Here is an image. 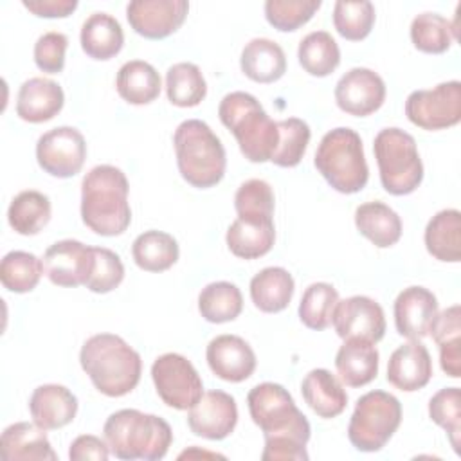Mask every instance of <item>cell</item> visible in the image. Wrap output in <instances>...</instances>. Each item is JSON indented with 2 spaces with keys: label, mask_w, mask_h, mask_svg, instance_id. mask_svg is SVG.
<instances>
[{
  "label": "cell",
  "mask_w": 461,
  "mask_h": 461,
  "mask_svg": "<svg viewBox=\"0 0 461 461\" xmlns=\"http://www.w3.org/2000/svg\"><path fill=\"white\" fill-rule=\"evenodd\" d=\"M331 322L340 339L357 337L376 344L385 335L384 310L367 295H351L339 301Z\"/></svg>",
  "instance_id": "obj_14"
},
{
  "label": "cell",
  "mask_w": 461,
  "mask_h": 461,
  "mask_svg": "<svg viewBox=\"0 0 461 461\" xmlns=\"http://www.w3.org/2000/svg\"><path fill=\"white\" fill-rule=\"evenodd\" d=\"M429 335L439 348V364L450 378L461 376V306L452 304L438 312Z\"/></svg>",
  "instance_id": "obj_32"
},
{
  "label": "cell",
  "mask_w": 461,
  "mask_h": 461,
  "mask_svg": "<svg viewBox=\"0 0 461 461\" xmlns=\"http://www.w3.org/2000/svg\"><path fill=\"white\" fill-rule=\"evenodd\" d=\"M375 18V5L369 0H339L333 5V25L337 32L349 41L367 38Z\"/></svg>",
  "instance_id": "obj_42"
},
{
  "label": "cell",
  "mask_w": 461,
  "mask_h": 461,
  "mask_svg": "<svg viewBox=\"0 0 461 461\" xmlns=\"http://www.w3.org/2000/svg\"><path fill=\"white\" fill-rule=\"evenodd\" d=\"M427 252L438 261H461V212L457 209H443L436 212L425 227Z\"/></svg>",
  "instance_id": "obj_30"
},
{
  "label": "cell",
  "mask_w": 461,
  "mask_h": 461,
  "mask_svg": "<svg viewBox=\"0 0 461 461\" xmlns=\"http://www.w3.org/2000/svg\"><path fill=\"white\" fill-rule=\"evenodd\" d=\"M339 292L330 283H312L299 303L301 322L315 331L326 330L331 324Z\"/></svg>",
  "instance_id": "obj_41"
},
{
  "label": "cell",
  "mask_w": 461,
  "mask_h": 461,
  "mask_svg": "<svg viewBox=\"0 0 461 461\" xmlns=\"http://www.w3.org/2000/svg\"><path fill=\"white\" fill-rule=\"evenodd\" d=\"M393 312L396 331L409 340H421L438 315V299L425 286H409L394 299Z\"/></svg>",
  "instance_id": "obj_19"
},
{
  "label": "cell",
  "mask_w": 461,
  "mask_h": 461,
  "mask_svg": "<svg viewBox=\"0 0 461 461\" xmlns=\"http://www.w3.org/2000/svg\"><path fill=\"white\" fill-rule=\"evenodd\" d=\"M209 369L230 384L245 382L256 371V353L250 344L238 335H218L205 349Z\"/></svg>",
  "instance_id": "obj_18"
},
{
  "label": "cell",
  "mask_w": 461,
  "mask_h": 461,
  "mask_svg": "<svg viewBox=\"0 0 461 461\" xmlns=\"http://www.w3.org/2000/svg\"><path fill=\"white\" fill-rule=\"evenodd\" d=\"M124 279V265L110 249L94 247V268L85 286L94 294H108Z\"/></svg>",
  "instance_id": "obj_47"
},
{
  "label": "cell",
  "mask_w": 461,
  "mask_h": 461,
  "mask_svg": "<svg viewBox=\"0 0 461 461\" xmlns=\"http://www.w3.org/2000/svg\"><path fill=\"white\" fill-rule=\"evenodd\" d=\"M79 41L88 58L106 61L121 52L124 45V32L119 20L112 14L94 13L83 22Z\"/></svg>",
  "instance_id": "obj_27"
},
{
  "label": "cell",
  "mask_w": 461,
  "mask_h": 461,
  "mask_svg": "<svg viewBox=\"0 0 461 461\" xmlns=\"http://www.w3.org/2000/svg\"><path fill=\"white\" fill-rule=\"evenodd\" d=\"M402 423L400 400L385 391H369L357 400L348 425V438L360 452H378Z\"/></svg>",
  "instance_id": "obj_9"
},
{
  "label": "cell",
  "mask_w": 461,
  "mask_h": 461,
  "mask_svg": "<svg viewBox=\"0 0 461 461\" xmlns=\"http://www.w3.org/2000/svg\"><path fill=\"white\" fill-rule=\"evenodd\" d=\"M166 94L171 104L191 108L203 101L207 83L198 65L189 61L175 63L166 72Z\"/></svg>",
  "instance_id": "obj_38"
},
{
  "label": "cell",
  "mask_w": 461,
  "mask_h": 461,
  "mask_svg": "<svg viewBox=\"0 0 461 461\" xmlns=\"http://www.w3.org/2000/svg\"><path fill=\"white\" fill-rule=\"evenodd\" d=\"M430 420L441 427L454 448L459 454V438H461V391L459 387L439 389L429 402Z\"/></svg>",
  "instance_id": "obj_44"
},
{
  "label": "cell",
  "mask_w": 461,
  "mask_h": 461,
  "mask_svg": "<svg viewBox=\"0 0 461 461\" xmlns=\"http://www.w3.org/2000/svg\"><path fill=\"white\" fill-rule=\"evenodd\" d=\"M301 394L308 407L324 420L337 418L348 405V393L340 380L331 375V371L322 367L312 369L304 376L301 384Z\"/></svg>",
  "instance_id": "obj_26"
},
{
  "label": "cell",
  "mask_w": 461,
  "mask_h": 461,
  "mask_svg": "<svg viewBox=\"0 0 461 461\" xmlns=\"http://www.w3.org/2000/svg\"><path fill=\"white\" fill-rule=\"evenodd\" d=\"M243 310L240 288L229 281L209 283L198 295V312L207 322L221 324L234 321Z\"/></svg>",
  "instance_id": "obj_37"
},
{
  "label": "cell",
  "mask_w": 461,
  "mask_h": 461,
  "mask_svg": "<svg viewBox=\"0 0 461 461\" xmlns=\"http://www.w3.org/2000/svg\"><path fill=\"white\" fill-rule=\"evenodd\" d=\"M252 421L265 436L263 461H306L310 421L297 409L292 394L279 384L263 382L247 394Z\"/></svg>",
  "instance_id": "obj_1"
},
{
  "label": "cell",
  "mask_w": 461,
  "mask_h": 461,
  "mask_svg": "<svg viewBox=\"0 0 461 461\" xmlns=\"http://www.w3.org/2000/svg\"><path fill=\"white\" fill-rule=\"evenodd\" d=\"M86 158V142L79 130L58 126L43 133L36 142V160L40 167L56 178L77 175Z\"/></svg>",
  "instance_id": "obj_12"
},
{
  "label": "cell",
  "mask_w": 461,
  "mask_h": 461,
  "mask_svg": "<svg viewBox=\"0 0 461 461\" xmlns=\"http://www.w3.org/2000/svg\"><path fill=\"white\" fill-rule=\"evenodd\" d=\"M229 250L241 259H258L268 254L276 241L274 218L238 216L227 229Z\"/></svg>",
  "instance_id": "obj_23"
},
{
  "label": "cell",
  "mask_w": 461,
  "mask_h": 461,
  "mask_svg": "<svg viewBox=\"0 0 461 461\" xmlns=\"http://www.w3.org/2000/svg\"><path fill=\"white\" fill-rule=\"evenodd\" d=\"M32 421L43 430H56L68 425L77 414L76 394L59 384L38 385L29 398Z\"/></svg>",
  "instance_id": "obj_21"
},
{
  "label": "cell",
  "mask_w": 461,
  "mask_h": 461,
  "mask_svg": "<svg viewBox=\"0 0 461 461\" xmlns=\"http://www.w3.org/2000/svg\"><path fill=\"white\" fill-rule=\"evenodd\" d=\"M117 94L130 104L140 106L153 103L162 88L160 74L142 59L126 61L115 77Z\"/></svg>",
  "instance_id": "obj_33"
},
{
  "label": "cell",
  "mask_w": 461,
  "mask_h": 461,
  "mask_svg": "<svg viewBox=\"0 0 461 461\" xmlns=\"http://www.w3.org/2000/svg\"><path fill=\"white\" fill-rule=\"evenodd\" d=\"M178 243L164 230H146L131 243V256L146 272H164L178 261Z\"/></svg>",
  "instance_id": "obj_34"
},
{
  "label": "cell",
  "mask_w": 461,
  "mask_h": 461,
  "mask_svg": "<svg viewBox=\"0 0 461 461\" xmlns=\"http://www.w3.org/2000/svg\"><path fill=\"white\" fill-rule=\"evenodd\" d=\"M68 38L63 32L50 31L41 34L34 43V63L41 72L58 74L65 67Z\"/></svg>",
  "instance_id": "obj_48"
},
{
  "label": "cell",
  "mask_w": 461,
  "mask_h": 461,
  "mask_svg": "<svg viewBox=\"0 0 461 461\" xmlns=\"http://www.w3.org/2000/svg\"><path fill=\"white\" fill-rule=\"evenodd\" d=\"M43 272V261L25 250H11L0 263V281L4 288L14 294H27L34 290Z\"/></svg>",
  "instance_id": "obj_39"
},
{
  "label": "cell",
  "mask_w": 461,
  "mask_h": 461,
  "mask_svg": "<svg viewBox=\"0 0 461 461\" xmlns=\"http://www.w3.org/2000/svg\"><path fill=\"white\" fill-rule=\"evenodd\" d=\"M187 11L185 0H133L126 5V18L137 34L164 40L180 29Z\"/></svg>",
  "instance_id": "obj_13"
},
{
  "label": "cell",
  "mask_w": 461,
  "mask_h": 461,
  "mask_svg": "<svg viewBox=\"0 0 461 461\" xmlns=\"http://www.w3.org/2000/svg\"><path fill=\"white\" fill-rule=\"evenodd\" d=\"M0 454L5 461H56L58 456L41 427L34 421H18L4 429Z\"/></svg>",
  "instance_id": "obj_24"
},
{
  "label": "cell",
  "mask_w": 461,
  "mask_h": 461,
  "mask_svg": "<svg viewBox=\"0 0 461 461\" xmlns=\"http://www.w3.org/2000/svg\"><path fill=\"white\" fill-rule=\"evenodd\" d=\"M176 166L182 178L198 189L216 185L227 167V155L218 135L200 119L180 122L173 135Z\"/></svg>",
  "instance_id": "obj_6"
},
{
  "label": "cell",
  "mask_w": 461,
  "mask_h": 461,
  "mask_svg": "<svg viewBox=\"0 0 461 461\" xmlns=\"http://www.w3.org/2000/svg\"><path fill=\"white\" fill-rule=\"evenodd\" d=\"M126 175L110 164L92 167L81 182V220L99 236H119L131 223Z\"/></svg>",
  "instance_id": "obj_2"
},
{
  "label": "cell",
  "mask_w": 461,
  "mask_h": 461,
  "mask_svg": "<svg viewBox=\"0 0 461 461\" xmlns=\"http://www.w3.org/2000/svg\"><path fill=\"white\" fill-rule=\"evenodd\" d=\"M321 5V0H267L265 18L274 29L292 32L310 22Z\"/></svg>",
  "instance_id": "obj_45"
},
{
  "label": "cell",
  "mask_w": 461,
  "mask_h": 461,
  "mask_svg": "<svg viewBox=\"0 0 461 461\" xmlns=\"http://www.w3.org/2000/svg\"><path fill=\"white\" fill-rule=\"evenodd\" d=\"M50 200L47 194L27 189L18 193L7 209V221L11 229L22 236L38 234L50 220Z\"/></svg>",
  "instance_id": "obj_35"
},
{
  "label": "cell",
  "mask_w": 461,
  "mask_h": 461,
  "mask_svg": "<svg viewBox=\"0 0 461 461\" xmlns=\"http://www.w3.org/2000/svg\"><path fill=\"white\" fill-rule=\"evenodd\" d=\"M45 276L56 286L85 285L94 268V247L77 240L52 243L43 254Z\"/></svg>",
  "instance_id": "obj_16"
},
{
  "label": "cell",
  "mask_w": 461,
  "mask_h": 461,
  "mask_svg": "<svg viewBox=\"0 0 461 461\" xmlns=\"http://www.w3.org/2000/svg\"><path fill=\"white\" fill-rule=\"evenodd\" d=\"M68 457L72 461H85V459L106 461L110 457V448L104 439L92 434H83L70 443Z\"/></svg>",
  "instance_id": "obj_49"
},
{
  "label": "cell",
  "mask_w": 461,
  "mask_h": 461,
  "mask_svg": "<svg viewBox=\"0 0 461 461\" xmlns=\"http://www.w3.org/2000/svg\"><path fill=\"white\" fill-rule=\"evenodd\" d=\"M238 423L236 400L220 389L202 394V398L189 409L187 425L194 436L220 441L225 439Z\"/></svg>",
  "instance_id": "obj_17"
},
{
  "label": "cell",
  "mask_w": 461,
  "mask_h": 461,
  "mask_svg": "<svg viewBox=\"0 0 461 461\" xmlns=\"http://www.w3.org/2000/svg\"><path fill=\"white\" fill-rule=\"evenodd\" d=\"M457 40L452 23L438 13H421L411 23V41L425 54H443Z\"/></svg>",
  "instance_id": "obj_40"
},
{
  "label": "cell",
  "mask_w": 461,
  "mask_h": 461,
  "mask_svg": "<svg viewBox=\"0 0 461 461\" xmlns=\"http://www.w3.org/2000/svg\"><path fill=\"white\" fill-rule=\"evenodd\" d=\"M274 205H276L274 191L270 184L261 178L245 180L234 194V209L238 216L272 218Z\"/></svg>",
  "instance_id": "obj_46"
},
{
  "label": "cell",
  "mask_w": 461,
  "mask_h": 461,
  "mask_svg": "<svg viewBox=\"0 0 461 461\" xmlns=\"http://www.w3.org/2000/svg\"><path fill=\"white\" fill-rule=\"evenodd\" d=\"M241 72L256 83H274L286 72V56L279 43L268 38L250 40L240 58Z\"/></svg>",
  "instance_id": "obj_28"
},
{
  "label": "cell",
  "mask_w": 461,
  "mask_h": 461,
  "mask_svg": "<svg viewBox=\"0 0 461 461\" xmlns=\"http://www.w3.org/2000/svg\"><path fill=\"white\" fill-rule=\"evenodd\" d=\"M385 101V83L371 68L355 67L335 85L337 106L355 117L375 113Z\"/></svg>",
  "instance_id": "obj_15"
},
{
  "label": "cell",
  "mask_w": 461,
  "mask_h": 461,
  "mask_svg": "<svg viewBox=\"0 0 461 461\" xmlns=\"http://www.w3.org/2000/svg\"><path fill=\"white\" fill-rule=\"evenodd\" d=\"M297 58L304 72L315 77H326L339 67L340 49L330 32L313 31L301 40Z\"/></svg>",
  "instance_id": "obj_36"
},
{
  "label": "cell",
  "mask_w": 461,
  "mask_h": 461,
  "mask_svg": "<svg viewBox=\"0 0 461 461\" xmlns=\"http://www.w3.org/2000/svg\"><path fill=\"white\" fill-rule=\"evenodd\" d=\"M358 232L378 249H389L402 238V220L384 202H366L355 211Z\"/></svg>",
  "instance_id": "obj_29"
},
{
  "label": "cell",
  "mask_w": 461,
  "mask_h": 461,
  "mask_svg": "<svg viewBox=\"0 0 461 461\" xmlns=\"http://www.w3.org/2000/svg\"><path fill=\"white\" fill-rule=\"evenodd\" d=\"M277 130L279 140L270 162L279 167H295L306 153L312 137L310 126L299 117H288L277 121Z\"/></svg>",
  "instance_id": "obj_43"
},
{
  "label": "cell",
  "mask_w": 461,
  "mask_h": 461,
  "mask_svg": "<svg viewBox=\"0 0 461 461\" xmlns=\"http://www.w3.org/2000/svg\"><path fill=\"white\" fill-rule=\"evenodd\" d=\"M221 124L236 137L241 155L256 164L272 158L279 130L277 122L268 117L259 101L249 92H230L218 106Z\"/></svg>",
  "instance_id": "obj_5"
},
{
  "label": "cell",
  "mask_w": 461,
  "mask_h": 461,
  "mask_svg": "<svg viewBox=\"0 0 461 461\" xmlns=\"http://www.w3.org/2000/svg\"><path fill=\"white\" fill-rule=\"evenodd\" d=\"M103 436L110 454L126 461L162 459L173 443V430L164 418L137 409H121L110 414Z\"/></svg>",
  "instance_id": "obj_4"
},
{
  "label": "cell",
  "mask_w": 461,
  "mask_h": 461,
  "mask_svg": "<svg viewBox=\"0 0 461 461\" xmlns=\"http://www.w3.org/2000/svg\"><path fill=\"white\" fill-rule=\"evenodd\" d=\"M22 5L40 18H67L77 7V0H23Z\"/></svg>",
  "instance_id": "obj_50"
},
{
  "label": "cell",
  "mask_w": 461,
  "mask_h": 461,
  "mask_svg": "<svg viewBox=\"0 0 461 461\" xmlns=\"http://www.w3.org/2000/svg\"><path fill=\"white\" fill-rule=\"evenodd\" d=\"M378 349L373 342L349 337L335 355V367L348 387H362L378 375Z\"/></svg>",
  "instance_id": "obj_25"
},
{
  "label": "cell",
  "mask_w": 461,
  "mask_h": 461,
  "mask_svg": "<svg viewBox=\"0 0 461 461\" xmlns=\"http://www.w3.org/2000/svg\"><path fill=\"white\" fill-rule=\"evenodd\" d=\"M430 378V353L420 340H411L391 353L387 362V382L396 389L412 393L425 387Z\"/></svg>",
  "instance_id": "obj_20"
},
{
  "label": "cell",
  "mask_w": 461,
  "mask_h": 461,
  "mask_svg": "<svg viewBox=\"0 0 461 461\" xmlns=\"http://www.w3.org/2000/svg\"><path fill=\"white\" fill-rule=\"evenodd\" d=\"M65 104L63 88L49 77H31L22 83L16 95V115L25 122H47Z\"/></svg>",
  "instance_id": "obj_22"
},
{
  "label": "cell",
  "mask_w": 461,
  "mask_h": 461,
  "mask_svg": "<svg viewBox=\"0 0 461 461\" xmlns=\"http://www.w3.org/2000/svg\"><path fill=\"white\" fill-rule=\"evenodd\" d=\"M313 166L335 191L344 194L362 191L369 178L362 139L351 128H333L324 133Z\"/></svg>",
  "instance_id": "obj_7"
},
{
  "label": "cell",
  "mask_w": 461,
  "mask_h": 461,
  "mask_svg": "<svg viewBox=\"0 0 461 461\" xmlns=\"http://www.w3.org/2000/svg\"><path fill=\"white\" fill-rule=\"evenodd\" d=\"M223 457V456H220V454H214V452H205V450H198V448H189V450H184L180 456H178V459H184V457Z\"/></svg>",
  "instance_id": "obj_51"
},
{
  "label": "cell",
  "mask_w": 461,
  "mask_h": 461,
  "mask_svg": "<svg viewBox=\"0 0 461 461\" xmlns=\"http://www.w3.org/2000/svg\"><path fill=\"white\" fill-rule=\"evenodd\" d=\"M382 187L394 196L411 194L423 180V164L411 133L384 128L373 142Z\"/></svg>",
  "instance_id": "obj_8"
},
{
  "label": "cell",
  "mask_w": 461,
  "mask_h": 461,
  "mask_svg": "<svg viewBox=\"0 0 461 461\" xmlns=\"http://www.w3.org/2000/svg\"><path fill=\"white\" fill-rule=\"evenodd\" d=\"M151 378L158 398L171 409L189 411L203 394L194 366L178 353H164L151 364Z\"/></svg>",
  "instance_id": "obj_10"
},
{
  "label": "cell",
  "mask_w": 461,
  "mask_h": 461,
  "mask_svg": "<svg viewBox=\"0 0 461 461\" xmlns=\"http://www.w3.org/2000/svg\"><path fill=\"white\" fill-rule=\"evenodd\" d=\"M79 364L94 387L110 398L131 393L142 373L140 355L119 335L97 333L85 340Z\"/></svg>",
  "instance_id": "obj_3"
},
{
  "label": "cell",
  "mask_w": 461,
  "mask_h": 461,
  "mask_svg": "<svg viewBox=\"0 0 461 461\" xmlns=\"http://www.w3.org/2000/svg\"><path fill=\"white\" fill-rule=\"evenodd\" d=\"M295 283L283 267H267L250 279V299L259 312H283L294 297Z\"/></svg>",
  "instance_id": "obj_31"
},
{
  "label": "cell",
  "mask_w": 461,
  "mask_h": 461,
  "mask_svg": "<svg viewBox=\"0 0 461 461\" xmlns=\"http://www.w3.org/2000/svg\"><path fill=\"white\" fill-rule=\"evenodd\" d=\"M407 119L427 131L456 126L461 121V83L457 79L430 90H414L405 99Z\"/></svg>",
  "instance_id": "obj_11"
}]
</instances>
